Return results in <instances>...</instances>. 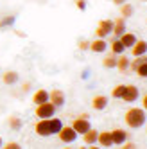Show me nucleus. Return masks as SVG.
Returning a JSON list of instances; mask_svg holds the SVG:
<instances>
[{"label":"nucleus","mask_w":147,"mask_h":149,"mask_svg":"<svg viewBox=\"0 0 147 149\" xmlns=\"http://www.w3.org/2000/svg\"><path fill=\"white\" fill-rule=\"evenodd\" d=\"M111 31H113V20L110 18H104L99 22L97 29H95V36L97 38H108L111 34Z\"/></svg>","instance_id":"nucleus-6"},{"label":"nucleus","mask_w":147,"mask_h":149,"mask_svg":"<svg viewBox=\"0 0 147 149\" xmlns=\"http://www.w3.org/2000/svg\"><path fill=\"white\" fill-rule=\"evenodd\" d=\"M49 101V90L45 88H38L34 93H33V104H41V102H47Z\"/></svg>","instance_id":"nucleus-17"},{"label":"nucleus","mask_w":147,"mask_h":149,"mask_svg":"<svg viewBox=\"0 0 147 149\" xmlns=\"http://www.w3.org/2000/svg\"><path fill=\"white\" fill-rule=\"evenodd\" d=\"M102 67L104 68H117V54H108L106 58L102 59Z\"/></svg>","instance_id":"nucleus-23"},{"label":"nucleus","mask_w":147,"mask_h":149,"mask_svg":"<svg viewBox=\"0 0 147 149\" xmlns=\"http://www.w3.org/2000/svg\"><path fill=\"white\" fill-rule=\"evenodd\" d=\"M147 120V115H145V110L144 108H136V106H133V108H129L128 111H126L124 115V122L128 127H131V130H138V127H142Z\"/></svg>","instance_id":"nucleus-2"},{"label":"nucleus","mask_w":147,"mask_h":149,"mask_svg":"<svg viewBox=\"0 0 147 149\" xmlns=\"http://www.w3.org/2000/svg\"><path fill=\"white\" fill-rule=\"evenodd\" d=\"M124 92H126V84H117V86L111 90V97L113 99H122Z\"/></svg>","instance_id":"nucleus-24"},{"label":"nucleus","mask_w":147,"mask_h":149,"mask_svg":"<svg viewBox=\"0 0 147 149\" xmlns=\"http://www.w3.org/2000/svg\"><path fill=\"white\" fill-rule=\"evenodd\" d=\"M4 149H20L22 146H20L18 142H7V144H2Z\"/></svg>","instance_id":"nucleus-28"},{"label":"nucleus","mask_w":147,"mask_h":149,"mask_svg":"<svg viewBox=\"0 0 147 149\" xmlns=\"http://www.w3.org/2000/svg\"><path fill=\"white\" fill-rule=\"evenodd\" d=\"M145 131H147V120H145Z\"/></svg>","instance_id":"nucleus-35"},{"label":"nucleus","mask_w":147,"mask_h":149,"mask_svg":"<svg viewBox=\"0 0 147 149\" xmlns=\"http://www.w3.org/2000/svg\"><path fill=\"white\" fill-rule=\"evenodd\" d=\"M135 74H136V76H138V77H142V79H147V61L140 63V65L136 67Z\"/></svg>","instance_id":"nucleus-25"},{"label":"nucleus","mask_w":147,"mask_h":149,"mask_svg":"<svg viewBox=\"0 0 147 149\" xmlns=\"http://www.w3.org/2000/svg\"><path fill=\"white\" fill-rule=\"evenodd\" d=\"M111 2H113L115 6H122L124 2H128V0H111Z\"/></svg>","instance_id":"nucleus-33"},{"label":"nucleus","mask_w":147,"mask_h":149,"mask_svg":"<svg viewBox=\"0 0 147 149\" xmlns=\"http://www.w3.org/2000/svg\"><path fill=\"white\" fill-rule=\"evenodd\" d=\"M122 147H124V149H135V147H136V144H135V142H131V140H126V142L122 144Z\"/></svg>","instance_id":"nucleus-30"},{"label":"nucleus","mask_w":147,"mask_h":149,"mask_svg":"<svg viewBox=\"0 0 147 149\" xmlns=\"http://www.w3.org/2000/svg\"><path fill=\"white\" fill-rule=\"evenodd\" d=\"M77 49H79V50H90V41H88V40H79Z\"/></svg>","instance_id":"nucleus-27"},{"label":"nucleus","mask_w":147,"mask_h":149,"mask_svg":"<svg viewBox=\"0 0 147 149\" xmlns=\"http://www.w3.org/2000/svg\"><path fill=\"white\" fill-rule=\"evenodd\" d=\"M129 61H131V59L126 56L124 52L117 56V68L120 70V74H128V72H129Z\"/></svg>","instance_id":"nucleus-16"},{"label":"nucleus","mask_w":147,"mask_h":149,"mask_svg":"<svg viewBox=\"0 0 147 149\" xmlns=\"http://www.w3.org/2000/svg\"><path fill=\"white\" fill-rule=\"evenodd\" d=\"M122 33H126V18L117 16V18L113 20V31H111V34H113V38H119Z\"/></svg>","instance_id":"nucleus-12"},{"label":"nucleus","mask_w":147,"mask_h":149,"mask_svg":"<svg viewBox=\"0 0 147 149\" xmlns=\"http://www.w3.org/2000/svg\"><path fill=\"white\" fill-rule=\"evenodd\" d=\"M108 49V41L106 38H95L93 41H90V50L95 52V54H102Z\"/></svg>","instance_id":"nucleus-10"},{"label":"nucleus","mask_w":147,"mask_h":149,"mask_svg":"<svg viewBox=\"0 0 147 149\" xmlns=\"http://www.w3.org/2000/svg\"><path fill=\"white\" fill-rule=\"evenodd\" d=\"M2 144H4V140H2V136H0V147H2Z\"/></svg>","instance_id":"nucleus-34"},{"label":"nucleus","mask_w":147,"mask_h":149,"mask_svg":"<svg viewBox=\"0 0 147 149\" xmlns=\"http://www.w3.org/2000/svg\"><path fill=\"white\" fill-rule=\"evenodd\" d=\"M144 2H147V0H144Z\"/></svg>","instance_id":"nucleus-36"},{"label":"nucleus","mask_w":147,"mask_h":149,"mask_svg":"<svg viewBox=\"0 0 147 149\" xmlns=\"http://www.w3.org/2000/svg\"><path fill=\"white\" fill-rule=\"evenodd\" d=\"M18 81H20V74L16 70H7L2 74V83L7 84V86H15Z\"/></svg>","instance_id":"nucleus-11"},{"label":"nucleus","mask_w":147,"mask_h":149,"mask_svg":"<svg viewBox=\"0 0 147 149\" xmlns=\"http://www.w3.org/2000/svg\"><path fill=\"white\" fill-rule=\"evenodd\" d=\"M7 126L11 127L13 131H20V130H22V126H24V122H22V119H20V117L11 115V117L7 119Z\"/></svg>","instance_id":"nucleus-21"},{"label":"nucleus","mask_w":147,"mask_h":149,"mask_svg":"<svg viewBox=\"0 0 147 149\" xmlns=\"http://www.w3.org/2000/svg\"><path fill=\"white\" fill-rule=\"evenodd\" d=\"M142 108L147 111V93H144V95H142Z\"/></svg>","instance_id":"nucleus-32"},{"label":"nucleus","mask_w":147,"mask_h":149,"mask_svg":"<svg viewBox=\"0 0 147 149\" xmlns=\"http://www.w3.org/2000/svg\"><path fill=\"white\" fill-rule=\"evenodd\" d=\"M49 101L56 106V108H61L63 104H65L67 97H65V92L59 90V88H54V90H50L49 92Z\"/></svg>","instance_id":"nucleus-7"},{"label":"nucleus","mask_w":147,"mask_h":149,"mask_svg":"<svg viewBox=\"0 0 147 149\" xmlns=\"http://www.w3.org/2000/svg\"><path fill=\"white\" fill-rule=\"evenodd\" d=\"M76 6H77V9L85 11V9H86V0H76Z\"/></svg>","instance_id":"nucleus-29"},{"label":"nucleus","mask_w":147,"mask_h":149,"mask_svg":"<svg viewBox=\"0 0 147 149\" xmlns=\"http://www.w3.org/2000/svg\"><path fill=\"white\" fill-rule=\"evenodd\" d=\"M97 144L101 147H111L113 146L111 131H99V135H97Z\"/></svg>","instance_id":"nucleus-14"},{"label":"nucleus","mask_w":147,"mask_h":149,"mask_svg":"<svg viewBox=\"0 0 147 149\" xmlns=\"http://www.w3.org/2000/svg\"><path fill=\"white\" fill-rule=\"evenodd\" d=\"M138 97H140L138 86H135V84H126V92L122 95V101H126V102H135Z\"/></svg>","instance_id":"nucleus-8"},{"label":"nucleus","mask_w":147,"mask_h":149,"mask_svg":"<svg viewBox=\"0 0 147 149\" xmlns=\"http://www.w3.org/2000/svg\"><path fill=\"white\" fill-rule=\"evenodd\" d=\"M56 106L52 104L50 101L47 102H41V104H36L34 108V117L36 119H49V117H54L56 115Z\"/></svg>","instance_id":"nucleus-3"},{"label":"nucleus","mask_w":147,"mask_h":149,"mask_svg":"<svg viewBox=\"0 0 147 149\" xmlns=\"http://www.w3.org/2000/svg\"><path fill=\"white\" fill-rule=\"evenodd\" d=\"M108 47L111 49V52H113V54H122V52L126 50V47L122 45V41H120V38H113L111 41H110V43H108Z\"/></svg>","instance_id":"nucleus-20"},{"label":"nucleus","mask_w":147,"mask_h":149,"mask_svg":"<svg viewBox=\"0 0 147 149\" xmlns=\"http://www.w3.org/2000/svg\"><path fill=\"white\" fill-rule=\"evenodd\" d=\"M63 127V120L59 117H49V119H38V122L34 124V133L40 136H52L58 135V131Z\"/></svg>","instance_id":"nucleus-1"},{"label":"nucleus","mask_w":147,"mask_h":149,"mask_svg":"<svg viewBox=\"0 0 147 149\" xmlns=\"http://www.w3.org/2000/svg\"><path fill=\"white\" fill-rule=\"evenodd\" d=\"M119 38H120V41H122V45H124L126 49H131V47L135 45V41L138 40V38L135 36V33H128V31H126V33H122V34H120Z\"/></svg>","instance_id":"nucleus-18"},{"label":"nucleus","mask_w":147,"mask_h":149,"mask_svg":"<svg viewBox=\"0 0 147 149\" xmlns=\"http://www.w3.org/2000/svg\"><path fill=\"white\" fill-rule=\"evenodd\" d=\"M97 135H99V131H97V130H93V127H90L86 133H83V142H85L86 146L97 144Z\"/></svg>","instance_id":"nucleus-19"},{"label":"nucleus","mask_w":147,"mask_h":149,"mask_svg":"<svg viewBox=\"0 0 147 149\" xmlns=\"http://www.w3.org/2000/svg\"><path fill=\"white\" fill-rule=\"evenodd\" d=\"M31 86H33V84H31L29 81H27V83H24V84H22V92H24V93H27V92H31Z\"/></svg>","instance_id":"nucleus-31"},{"label":"nucleus","mask_w":147,"mask_h":149,"mask_svg":"<svg viewBox=\"0 0 147 149\" xmlns=\"http://www.w3.org/2000/svg\"><path fill=\"white\" fill-rule=\"evenodd\" d=\"M131 54L136 58V56H144L147 54V41L145 40H136L135 45L131 47Z\"/></svg>","instance_id":"nucleus-13"},{"label":"nucleus","mask_w":147,"mask_h":149,"mask_svg":"<svg viewBox=\"0 0 147 149\" xmlns=\"http://www.w3.org/2000/svg\"><path fill=\"white\" fill-rule=\"evenodd\" d=\"M106 106H108V97H106V95H95V97L92 99V108L95 111L106 110Z\"/></svg>","instance_id":"nucleus-15"},{"label":"nucleus","mask_w":147,"mask_h":149,"mask_svg":"<svg viewBox=\"0 0 147 149\" xmlns=\"http://www.w3.org/2000/svg\"><path fill=\"white\" fill-rule=\"evenodd\" d=\"M111 138H113V146H122L129 138V135L122 127H115V130H111Z\"/></svg>","instance_id":"nucleus-9"},{"label":"nucleus","mask_w":147,"mask_h":149,"mask_svg":"<svg viewBox=\"0 0 147 149\" xmlns=\"http://www.w3.org/2000/svg\"><path fill=\"white\" fill-rule=\"evenodd\" d=\"M15 22H16V16H13V15H9V16H6V18H2V20H0V29L11 27V25H13Z\"/></svg>","instance_id":"nucleus-26"},{"label":"nucleus","mask_w":147,"mask_h":149,"mask_svg":"<svg viewBox=\"0 0 147 149\" xmlns=\"http://www.w3.org/2000/svg\"><path fill=\"white\" fill-rule=\"evenodd\" d=\"M58 138L63 144H74L77 140V131L74 130L72 126H63L61 130L58 131Z\"/></svg>","instance_id":"nucleus-5"},{"label":"nucleus","mask_w":147,"mask_h":149,"mask_svg":"<svg viewBox=\"0 0 147 149\" xmlns=\"http://www.w3.org/2000/svg\"><path fill=\"white\" fill-rule=\"evenodd\" d=\"M74 130L77 131V135H83V133H86L90 127H92V124H90V120H88V113H83V115H79V117H76V119L72 120V124H70Z\"/></svg>","instance_id":"nucleus-4"},{"label":"nucleus","mask_w":147,"mask_h":149,"mask_svg":"<svg viewBox=\"0 0 147 149\" xmlns=\"http://www.w3.org/2000/svg\"><path fill=\"white\" fill-rule=\"evenodd\" d=\"M119 7H120V16H122V18H126V20H128L129 16H133V15H135V7H133L129 2H124V4H122V6H119Z\"/></svg>","instance_id":"nucleus-22"}]
</instances>
